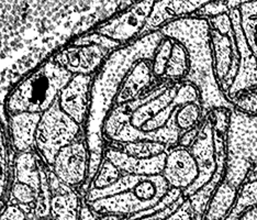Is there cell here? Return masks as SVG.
Returning a JSON list of instances; mask_svg holds the SVG:
<instances>
[{
    "label": "cell",
    "mask_w": 257,
    "mask_h": 220,
    "mask_svg": "<svg viewBox=\"0 0 257 220\" xmlns=\"http://www.w3.org/2000/svg\"><path fill=\"white\" fill-rule=\"evenodd\" d=\"M38 199V193L32 187L26 184L15 182L10 189L8 204L18 205L23 208L30 219H32L34 207Z\"/></svg>",
    "instance_id": "83f0119b"
},
{
    "label": "cell",
    "mask_w": 257,
    "mask_h": 220,
    "mask_svg": "<svg viewBox=\"0 0 257 220\" xmlns=\"http://www.w3.org/2000/svg\"><path fill=\"white\" fill-rule=\"evenodd\" d=\"M186 199V197H184V195L180 197L178 200H176L174 202V204H172L169 207H167L166 209L162 210L160 212H156V213H153V215H149V216H144V217H141V218H126L125 220H164L165 218H167L171 213H173L175 210L177 209V208L183 204L184 200Z\"/></svg>",
    "instance_id": "74e56055"
},
{
    "label": "cell",
    "mask_w": 257,
    "mask_h": 220,
    "mask_svg": "<svg viewBox=\"0 0 257 220\" xmlns=\"http://www.w3.org/2000/svg\"><path fill=\"white\" fill-rule=\"evenodd\" d=\"M199 166L189 149L174 147L167 151L163 176L171 188L185 192L199 177Z\"/></svg>",
    "instance_id": "7c38bea8"
},
{
    "label": "cell",
    "mask_w": 257,
    "mask_h": 220,
    "mask_svg": "<svg viewBox=\"0 0 257 220\" xmlns=\"http://www.w3.org/2000/svg\"><path fill=\"white\" fill-rule=\"evenodd\" d=\"M28 213L23 210L18 205L7 204L2 212V219L0 220H29Z\"/></svg>",
    "instance_id": "8d00e7d4"
},
{
    "label": "cell",
    "mask_w": 257,
    "mask_h": 220,
    "mask_svg": "<svg viewBox=\"0 0 257 220\" xmlns=\"http://www.w3.org/2000/svg\"><path fill=\"white\" fill-rule=\"evenodd\" d=\"M160 31L165 38L182 43L188 51L189 72L184 82L192 84L199 90L204 115L214 108L232 109L214 76L208 20L188 17L168 23Z\"/></svg>",
    "instance_id": "7a4b0ae2"
},
{
    "label": "cell",
    "mask_w": 257,
    "mask_h": 220,
    "mask_svg": "<svg viewBox=\"0 0 257 220\" xmlns=\"http://www.w3.org/2000/svg\"><path fill=\"white\" fill-rule=\"evenodd\" d=\"M90 154L84 135L57 154L50 169L62 182L72 187L86 184L89 175Z\"/></svg>",
    "instance_id": "9c48e42d"
},
{
    "label": "cell",
    "mask_w": 257,
    "mask_h": 220,
    "mask_svg": "<svg viewBox=\"0 0 257 220\" xmlns=\"http://www.w3.org/2000/svg\"><path fill=\"white\" fill-rule=\"evenodd\" d=\"M202 125H203V123L201 125L198 126V127H196V128H194V129H191L189 131H186V132H183L182 136H180L178 146L189 149L192 146V144H194V142L197 140L198 136H199V133H200L201 128H202Z\"/></svg>",
    "instance_id": "f35d334b"
},
{
    "label": "cell",
    "mask_w": 257,
    "mask_h": 220,
    "mask_svg": "<svg viewBox=\"0 0 257 220\" xmlns=\"http://www.w3.org/2000/svg\"><path fill=\"white\" fill-rule=\"evenodd\" d=\"M42 115L31 113L13 114L9 117L11 141L18 153L31 152L36 147L37 132Z\"/></svg>",
    "instance_id": "ac0fdd59"
},
{
    "label": "cell",
    "mask_w": 257,
    "mask_h": 220,
    "mask_svg": "<svg viewBox=\"0 0 257 220\" xmlns=\"http://www.w3.org/2000/svg\"><path fill=\"white\" fill-rule=\"evenodd\" d=\"M81 135V126L63 112L58 99L42 114L37 132L36 148L43 163L51 167L57 154Z\"/></svg>",
    "instance_id": "5b68a950"
},
{
    "label": "cell",
    "mask_w": 257,
    "mask_h": 220,
    "mask_svg": "<svg viewBox=\"0 0 257 220\" xmlns=\"http://www.w3.org/2000/svg\"><path fill=\"white\" fill-rule=\"evenodd\" d=\"M242 3L236 2H213V3H206L202 7L192 16L195 18H199L203 20H210L217 17L230 14L233 8L239 7Z\"/></svg>",
    "instance_id": "836d02e7"
},
{
    "label": "cell",
    "mask_w": 257,
    "mask_h": 220,
    "mask_svg": "<svg viewBox=\"0 0 257 220\" xmlns=\"http://www.w3.org/2000/svg\"><path fill=\"white\" fill-rule=\"evenodd\" d=\"M189 72V55L185 46L177 41H174L173 52L168 61L166 71L163 78L167 82L182 83Z\"/></svg>",
    "instance_id": "cb8c5ba5"
},
{
    "label": "cell",
    "mask_w": 257,
    "mask_h": 220,
    "mask_svg": "<svg viewBox=\"0 0 257 220\" xmlns=\"http://www.w3.org/2000/svg\"><path fill=\"white\" fill-rule=\"evenodd\" d=\"M209 36L214 76L221 92L226 98L235 82L239 67V53L234 31L232 28L229 33H220L210 28Z\"/></svg>",
    "instance_id": "52a82bcc"
},
{
    "label": "cell",
    "mask_w": 257,
    "mask_h": 220,
    "mask_svg": "<svg viewBox=\"0 0 257 220\" xmlns=\"http://www.w3.org/2000/svg\"><path fill=\"white\" fill-rule=\"evenodd\" d=\"M176 114L164 128L155 131H143L132 125L131 114L128 113L125 105L114 106L103 126L104 140L120 144L145 140L164 143L168 148L177 147L183 132L175 121Z\"/></svg>",
    "instance_id": "8992f818"
},
{
    "label": "cell",
    "mask_w": 257,
    "mask_h": 220,
    "mask_svg": "<svg viewBox=\"0 0 257 220\" xmlns=\"http://www.w3.org/2000/svg\"><path fill=\"white\" fill-rule=\"evenodd\" d=\"M242 187L223 179L209 201L204 220H226L234 211Z\"/></svg>",
    "instance_id": "ffe728a7"
},
{
    "label": "cell",
    "mask_w": 257,
    "mask_h": 220,
    "mask_svg": "<svg viewBox=\"0 0 257 220\" xmlns=\"http://www.w3.org/2000/svg\"><path fill=\"white\" fill-rule=\"evenodd\" d=\"M206 115L199 102H189L177 110L175 121L182 132L189 131L203 123Z\"/></svg>",
    "instance_id": "4316f807"
},
{
    "label": "cell",
    "mask_w": 257,
    "mask_h": 220,
    "mask_svg": "<svg viewBox=\"0 0 257 220\" xmlns=\"http://www.w3.org/2000/svg\"><path fill=\"white\" fill-rule=\"evenodd\" d=\"M164 220H204V218L195 211L189 200L186 198L183 204Z\"/></svg>",
    "instance_id": "d590c367"
},
{
    "label": "cell",
    "mask_w": 257,
    "mask_h": 220,
    "mask_svg": "<svg viewBox=\"0 0 257 220\" xmlns=\"http://www.w3.org/2000/svg\"><path fill=\"white\" fill-rule=\"evenodd\" d=\"M111 52L98 45H69L55 55L54 61L73 75H92L100 68Z\"/></svg>",
    "instance_id": "4fadbf2b"
},
{
    "label": "cell",
    "mask_w": 257,
    "mask_h": 220,
    "mask_svg": "<svg viewBox=\"0 0 257 220\" xmlns=\"http://www.w3.org/2000/svg\"><path fill=\"white\" fill-rule=\"evenodd\" d=\"M236 220H257V202L239 213Z\"/></svg>",
    "instance_id": "ab89813d"
},
{
    "label": "cell",
    "mask_w": 257,
    "mask_h": 220,
    "mask_svg": "<svg viewBox=\"0 0 257 220\" xmlns=\"http://www.w3.org/2000/svg\"><path fill=\"white\" fill-rule=\"evenodd\" d=\"M189 151L197 161L200 174L196 183L188 189H186L185 192H183L184 197L186 198L190 197L191 195L197 193L204 185L211 181L215 172L218 170L213 143L212 123L208 116H206V118H204L199 136H198L194 144L189 148Z\"/></svg>",
    "instance_id": "30bf717a"
},
{
    "label": "cell",
    "mask_w": 257,
    "mask_h": 220,
    "mask_svg": "<svg viewBox=\"0 0 257 220\" xmlns=\"http://www.w3.org/2000/svg\"><path fill=\"white\" fill-rule=\"evenodd\" d=\"M122 175L123 174H122L110 161L103 159L95 178L92 179V182L88 188H106L110 186V185L115 183L116 181H119Z\"/></svg>",
    "instance_id": "1f68e13d"
},
{
    "label": "cell",
    "mask_w": 257,
    "mask_h": 220,
    "mask_svg": "<svg viewBox=\"0 0 257 220\" xmlns=\"http://www.w3.org/2000/svg\"><path fill=\"white\" fill-rule=\"evenodd\" d=\"M29 220H32V219H29Z\"/></svg>",
    "instance_id": "ee69618b"
},
{
    "label": "cell",
    "mask_w": 257,
    "mask_h": 220,
    "mask_svg": "<svg viewBox=\"0 0 257 220\" xmlns=\"http://www.w3.org/2000/svg\"><path fill=\"white\" fill-rule=\"evenodd\" d=\"M39 220H53L51 217H48V218H42V219H39Z\"/></svg>",
    "instance_id": "b9f144b4"
},
{
    "label": "cell",
    "mask_w": 257,
    "mask_h": 220,
    "mask_svg": "<svg viewBox=\"0 0 257 220\" xmlns=\"http://www.w3.org/2000/svg\"><path fill=\"white\" fill-rule=\"evenodd\" d=\"M232 110L246 116L248 118L257 117V86L241 90L230 98Z\"/></svg>",
    "instance_id": "4dcf8cb0"
},
{
    "label": "cell",
    "mask_w": 257,
    "mask_h": 220,
    "mask_svg": "<svg viewBox=\"0 0 257 220\" xmlns=\"http://www.w3.org/2000/svg\"><path fill=\"white\" fill-rule=\"evenodd\" d=\"M125 219H126V218H124V219H121V220H125Z\"/></svg>",
    "instance_id": "7bdbcfd3"
},
{
    "label": "cell",
    "mask_w": 257,
    "mask_h": 220,
    "mask_svg": "<svg viewBox=\"0 0 257 220\" xmlns=\"http://www.w3.org/2000/svg\"><path fill=\"white\" fill-rule=\"evenodd\" d=\"M46 166L42 160L40 162L41 169V189L38 196V199L34 207L32 220H39L42 218H48L51 215V188L49 184L48 173H46Z\"/></svg>",
    "instance_id": "f1b7e54d"
},
{
    "label": "cell",
    "mask_w": 257,
    "mask_h": 220,
    "mask_svg": "<svg viewBox=\"0 0 257 220\" xmlns=\"http://www.w3.org/2000/svg\"><path fill=\"white\" fill-rule=\"evenodd\" d=\"M154 75L152 72V62L148 60L140 61L128 73L124 79L121 90L115 99V106L137 100L143 94L142 91L148 88L152 83Z\"/></svg>",
    "instance_id": "d6986e66"
},
{
    "label": "cell",
    "mask_w": 257,
    "mask_h": 220,
    "mask_svg": "<svg viewBox=\"0 0 257 220\" xmlns=\"http://www.w3.org/2000/svg\"><path fill=\"white\" fill-rule=\"evenodd\" d=\"M155 2L132 4L113 18L99 26L95 32L107 37L121 46L126 45L141 37Z\"/></svg>",
    "instance_id": "ba28073f"
},
{
    "label": "cell",
    "mask_w": 257,
    "mask_h": 220,
    "mask_svg": "<svg viewBox=\"0 0 257 220\" xmlns=\"http://www.w3.org/2000/svg\"><path fill=\"white\" fill-rule=\"evenodd\" d=\"M41 158L33 151L18 153L15 161V182L26 184L40 193L41 189Z\"/></svg>",
    "instance_id": "603a6c76"
},
{
    "label": "cell",
    "mask_w": 257,
    "mask_h": 220,
    "mask_svg": "<svg viewBox=\"0 0 257 220\" xmlns=\"http://www.w3.org/2000/svg\"><path fill=\"white\" fill-rule=\"evenodd\" d=\"M51 188V215L53 220H80L83 200L74 187L62 182L46 167Z\"/></svg>",
    "instance_id": "9a60e30c"
},
{
    "label": "cell",
    "mask_w": 257,
    "mask_h": 220,
    "mask_svg": "<svg viewBox=\"0 0 257 220\" xmlns=\"http://www.w3.org/2000/svg\"><path fill=\"white\" fill-rule=\"evenodd\" d=\"M73 76L54 59L45 62L10 91L6 101L7 112L10 115L44 114L56 102Z\"/></svg>",
    "instance_id": "3957f363"
},
{
    "label": "cell",
    "mask_w": 257,
    "mask_h": 220,
    "mask_svg": "<svg viewBox=\"0 0 257 220\" xmlns=\"http://www.w3.org/2000/svg\"><path fill=\"white\" fill-rule=\"evenodd\" d=\"M172 188L163 175L144 177L126 193L86 204L97 217L118 216L128 218L151 210L164 199Z\"/></svg>",
    "instance_id": "277c9868"
},
{
    "label": "cell",
    "mask_w": 257,
    "mask_h": 220,
    "mask_svg": "<svg viewBox=\"0 0 257 220\" xmlns=\"http://www.w3.org/2000/svg\"><path fill=\"white\" fill-rule=\"evenodd\" d=\"M207 2H184V0L155 2L141 37L160 31L163 27L173 21L192 17Z\"/></svg>",
    "instance_id": "2e32d148"
},
{
    "label": "cell",
    "mask_w": 257,
    "mask_h": 220,
    "mask_svg": "<svg viewBox=\"0 0 257 220\" xmlns=\"http://www.w3.org/2000/svg\"><path fill=\"white\" fill-rule=\"evenodd\" d=\"M238 9L245 38L257 62V6L252 3H242Z\"/></svg>",
    "instance_id": "484cf974"
},
{
    "label": "cell",
    "mask_w": 257,
    "mask_h": 220,
    "mask_svg": "<svg viewBox=\"0 0 257 220\" xmlns=\"http://www.w3.org/2000/svg\"><path fill=\"white\" fill-rule=\"evenodd\" d=\"M161 31H155L111 52L98 72L93 75L90 90L89 112L85 124L84 137L90 154L89 175L85 184L88 189L100 167L104 147L103 126L115 105L124 79L140 61H152L163 39Z\"/></svg>",
    "instance_id": "6da1fadb"
},
{
    "label": "cell",
    "mask_w": 257,
    "mask_h": 220,
    "mask_svg": "<svg viewBox=\"0 0 257 220\" xmlns=\"http://www.w3.org/2000/svg\"><path fill=\"white\" fill-rule=\"evenodd\" d=\"M120 149V148H119ZM122 151L137 159H151L168 151L164 143L154 141H138L122 144Z\"/></svg>",
    "instance_id": "f546056e"
},
{
    "label": "cell",
    "mask_w": 257,
    "mask_h": 220,
    "mask_svg": "<svg viewBox=\"0 0 257 220\" xmlns=\"http://www.w3.org/2000/svg\"><path fill=\"white\" fill-rule=\"evenodd\" d=\"M180 84L182 83H175L166 91L163 92L162 95L152 99L148 103H145L144 106L138 108L136 112H133L131 114L132 125L136 128L141 129L145 124L161 114L163 110L174 101L180 87Z\"/></svg>",
    "instance_id": "7402d4cb"
},
{
    "label": "cell",
    "mask_w": 257,
    "mask_h": 220,
    "mask_svg": "<svg viewBox=\"0 0 257 220\" xmlns=\"http://www.w3.org/2000/svg\"><path fill=\"white\" fill-rule=\"evenodd\" d=\"M254 183H257V161L254 164H252V166H250L246 176V181H245L244 184H254Z\"/></svg>",
    "instance_id": "60d3db41"
},
{
    "label": "cell",
    "mask_w": 257,
    "mask_h": 220,
    "mask_svg": "<svg viewBox=\"0 0 257 220\" xmlns=\"http://www.w3.org/2000/svg\"><path fill=\"white\" fill-rule=\"evenodd\" d=\"M189 102H199L200 101V92L197 89L196 86H194L190 83L183 82L180 84V87L178 89V92L176 97H175L174 101L171 105L167 106L161 114H159L149 123L145 124L141 130L143 131H155L164 128V127L168 124V121L172 119L173 116L176 114L179 107L184 105H187Z\"/></svg>",
    "instance_id": "44dd1931"
},
{
    "label": "cell",
    "mask_w": 257,
    "mask_h": 220,
    "mask_svg": "<svg viewBox=\"0 0 257 220\" xmlns=\"http://www.w3.org/2000/svg\"><path fill=\"white\" fill-rule=\"evenodd\" d=\"M92 80L93 75H74L58 97L61 109L80 126L88 116Z\"/></svg>",
    "instance_id": "5bb4252c"
},
{
    "label": "cell",
    "mask_w": 257,
    "mask_h": 220,
    "mask_svg": "<svg viewBox=\"0 0 257 220\" xmlns=\"http://www.w3.org/2000/svg\"><path fill=\"white\" fill-rule=\"evenodd\" d=\"M71 45H74V46L98 45V46H101V48L109 50L110 52L121 48V45L119 43H116V42L112 41V40L108 39L107 37H103V36H101V34H99L95 31L91 33H87V34H85V36H80L79 38L75 39L74 41L71 43Z\"/></svg>",
    "instance_id": "e575fe53"
},
{
    "label": "cell",
    "mask_w": 257,
    "mask_h": 220,
    "mask_svg": "<svg viewBox=\"0 0 257 220\" xmlns=\"http://www.w3.org/2000/svg\"><path fill=\"white\" fill-rule=\"evenodd\" d=\"M173 45H174V40L169 38H164L159 48H157L153 60L151 61L152 72H153L154 77L163 78V76H164L166 66L168 64L169 59H171V55L173 52Z\"/></svg>",
    "instance_id": "d6a6232c"
},
{
    "label": "cell",
    "mask_w": 257,
    "mask_h": 220,
    "mask_svg": "<svg viewBox=\"0 0 257 220\" xmlns=\"http://www.w3.org/2000/svg\"><path fill=\"white\" fill-rule=\"evenodd\" d=\"M166 156L167 152L151 159H137L118 148H108L104 151L103 159L110 161L123 175L147 177L163 174Z\"/></svg>",
    "instance_id": "e0dca14e"
},
{
    "label": "cell",
    "mask_w": 257,
    "mask_h": 220,
    "mask_svg": "<svg viewBox=\"0 0 257 220\" xmlns=\"http://www.w3.org/2000/svg\"><path fill=\"white\" fill-rule=\"evenodd\" d=\"M144 176H134V175H122L119 181H116L110 186L97 189V188H88L86 190L84 196V201L89 204V202H93L99 199L113 197V196L120 195L128 192V190L133 189L137 185L142 181Z\"/></svg>",
    "instance_id": "d4e9b609"
},
{
    "label": "cell",
    "mask_w": 257,
    "mask_h": 220,
    "mask_svg": "<svg viewBox=\"0 0 257 220\" xmlns=\"http://www.w3.org/2000/svg\"><path fill=\"white\" fill-rule=\"evenodd\" d=\"M238 8L239 7L233 8L230 13L232 28L233 31H234L239 53V67L235 82L226 96V99L229 100V102L230 98L237 94V92L257 86V62L252 50L248 46L246 38H245L242 27L241 13H239Z\"/></svg>",
    "instance_id": "8fae6325"
}]
</instances>
